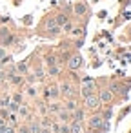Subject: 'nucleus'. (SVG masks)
Instances as JSON below:
<instances>
[{
	"label": "nucleus",
	"instance_id": "1",
	"mask_svg": "<svg viewBox=\"0 0 131 133\" xmlns=\"http://www.w3.org/2000/svg\"><path fill=\"white\" fill-rule=\"evenodd\" d=\"M80 64H82V58H80L78 55L71 57V62H69V68H71V69H77V68H80Z\"/></svg>",
	"mask_w": 131,
	"mask_h": 133
},
{
	"label": "nucleus",
	"instance_id": "2",
	"mask_svg": "<svg viewBox=\"0 0 131 133\" xmlns=\"http://www.w3.org/2000/svg\"><path fill=\"white\" fill-rule=\"evenodd\" d=\"M86 102H87V106H89V108H96V106L100 104V100H98L96 97H93V95L86 97Z\"/></svg>",
	"mask_w": 131,
	"mask_h": 133
},
{
	"label": "nucleus",
	"instance_id": "3",
	"mask_svg": "<svg viewBox=\"0 0 131 133\" xmlns=\"http://www.w3.org/2000/svg\"><path fill=\"white\" fill-rule=\"evenodd\" d=\"M91 91H93V84H91V82H87V84L84 86V89H82V93H84L86 97H89V95H91Z\"/></svg>",
	"mask_w": 131,
	"mask_h": 133
},
{
	"label": "nucleus",
	"instance_id": "4",
	"mask_svg": "<svg viewBox=\"0 0 131 133\" xmlns=\"http://www.w3.org/2000/svg\"><path fill=\"white\" fill-rule=\"evenodd\" d=\"M100 124H102V118L100 117H93L91 118V128H100Z\"/></svg>",
	"mask_w": 131,
	"mask_h": 133
},
{
	"label": "nucleus",
	"instance_id": "5",
	"mask_svg": "<svg viewBox=\"0 0 131 133\" xmlns=\"http://www.w3.org/2000/svg\"><path fill=\"white\" fill-rule=\"evenodd\" d=\"M75 11H77L78 15H84V13H86V6H84V4H78V6L75 8Z\"/></svg>",
	"mask_w": 131,
	"mask_h": 133
},
{
	"label": "nucleus",
	"instance_id": "6",
	"mask_svg": "<svg viewBox=\"0 0 131 133\" xmlns=\"http://www.w3.org/2000/svg\"><path fill=\"white\" fill-rule=\"evenodd\" d=\"M58 33H60V26H57V28H51V29H49V35H51V37H57Z\"/></svg>",
	"mask_w": 131,
	"mask_h": 133
},
{
	"label": "nucleus",
	"instance_id": "7",
	"mask_svg": "<svg viewBox=\"0 0 131 133\" xmlns=\"http://www.w3.org/2000/svg\"><path fill=\"white\" fill-rule=\"evenodd\" d=\"M62 93H64V95H69V93H71V86H69V84H62Z\"/></svg>",
	"mask_w": 131,
	"mask_h": 133
},
{
	"label": "nucleus",
	"instance_id": "8",
	"mask_svg": "<svg viewBox=\"0 0 131 133\" xmlns=\"http://www.w3.org/2000/svg\"><path fill=\"white\" fill-rule=\"evenodd\" d=\"M69 133H80V126H78V122H75L73 124V128H71V131Z\"/></svg>",
	"mask_w": 131,
	"mask_h": 133
},
{
	"label": "nucleus",
	"instance_id": "9",
	"mask_svg": "<svg viewBox=\"0 0 131 133\" xmlns=\"http://www.w3.org/2000/svg\"><path fill=\"white\" fill-rule=\"evenodd\" d=\"M58 117H60V120H62V122H66V120L69 118V115H67V111H62V113H60Z\"/></svg>",
	"mask_w": 131,
	"mask_h": 133
},
{
	"label": "nucleus",
	"instance_id": "10",
	"mask_svg": "<svg viewBox=\"0 0 131 133\" xmlns=\"http://www.w3.org/2000/svg\"><path fill=\"white\" fill-rule=\"evenodd\" d=\"M8 120H9L11 124H15V122H17V113H11V115H8Z\"/></svg>",
	"mask_w": 131,
	"mask_h": 133
},
{
	"label": "nucleus",
	"instance_id": "11",
	"mask_svg": "<svg viewBox=\"0 0 131 133\" xmlns=\"http://www.w3.org/2000/svg\"><path fill=\"white\" fill-rule=\"evenodd\" d=\"M8 106H9V109H11L13 113H15V111H18V106H17V102H11V104H8Z\"/></svg>",
	"mask_w": 131,
	"mask_h": 133
},
{
	"label": "nucleus",
	"instance_id": "12",
	"mask_svg": "<svg viewBox=\"0 0 131 133\" xmlns=\"http://www.w3.org/2000/svg\"><path fill=\"white\" fill-rule=\"evenodd\" d=\"M64 24H67V18L66 17H60L58 18V26H64Z\"/></svg>",
	"mask_w": 131,
	"mask_h": 133
},
{
	"label": "nucleus",
	"instance_id": "13",
	"mask_svg": "<svg viewBox=\"0 0 131 133\" xmlns=\"http://www.w3.org/2000/svg\"><path fill=\"white\" fill-rule=\"evenodd\" d=\"M58 109H60L58 104H51V106H49V111H58Z\"/></svg>",
	"mask_w": 131,
	"mask_h": 133
},
{
	"label": "nucleus",
	"instance_id": "14",
	"mask_svg": "<svg viewBox=\"0 0 131 133\" xmlns=\"http://www.w3.org/2000/svg\"><path fill=\"white\" fill-rule=\"evenodd\" d=\"M18 113H20L22 117H27V109H26V108H18Z\"/></svg>",
	"mask_w": 131,
	"mask_h": 133
},
{
	"label": "nucleus",
	"instance_id": "15",
	"mask_svg": "<svg viewBox=\"0 0 131 133\" xmlns=\"http://www.w3.org/2000/svg\"><path fill=\"white\" fill-rule=\"evenodd\" d=\"M109 98H111V95H109L107 91H104V93H102V100H109Z\"/></svg>",
	"mask_w": 131,
	"mask_h": 133
},
{
	"label": "nucleus",
	"instance_id": "16",
	"mask_svg": "<svg viewBox=\"0 0 131 133\" xmlns=\"http://www.w3.org/2000/svg\"><path fill=\"white\" fill-rule=\"evenodd\" d=\"M67 109L73 111V109H75V102H67Z\"/></svg>",
	"mask_w": 131,
	"mask_h": 133
},
{
	"label": "nucleus",
	"instance_id": "17",
	"mask_svg": "<svg viewBox=\"0 0 131 133\" xmlns=\"http://www.w3.org/2000/svg\"><path fill=\"white\" fill-rule=\"evenodd\" d=\"M11 82H15V84H18V82H20V77H11Z\"/></svg>",
	"mask_w": 131,
	"mask_h": 133
},
{
	"label": "nucleus",
	"instance_id": "18",
	"mask_svg": "<svg viewBox=\"0 0 131 133\" xmlns=\"http://www.w3.org/2000/svg\"><path fill=\"white\" fill-rule=\"evenodd\" d=\"M27 93L33 97V95H37V89H35V88H29V91H27Z\"/></svg>",
	"mask_w": 131,
	"mask_h": 133
},
{
	"label": "nucleus",
	"instance_id": "19",
	"mask_svg": "<svg viewBox=\"0 0 131 133\" xmlns=\"http://www.w3.org/2000/svg\"><path fill=\"white\" fill-rule=\"evenodd\" d=\"M75 118L80 120V118H82V111H77V113H75Z\"/></svg>",
	"mask_w": 131,
	"mask_h": 133
},
{
	"label": "nucleus",
	"instance_id": "20",
	"mask_svg": "<svg viewBox=\"0 0 131 133\" xmlns=\"http://www.w3.org/2000/svg\"><path fill=\"white\" fill-rule=\"evenodd\" d=\"M4 133H15L13 128H4Z\"/></svg>",
	"mask_w": 131,
	"mask_h": 133
},
{
	"label": "nucleus",
	"instance_id": "21",
	"mask_svg": "<svg viewBox=\"0 0 131 133\" xmlns=\"http://www.w3.org/2000/svg\"><path fill=\"white\" fill-rule=\"evenodd\" d=\"M4 57H6V51H4L2 48H0V58H4Z\"/></svg>",
	"mask_w": 131,
	"mask_h": 133
},
{
	"label": "nucleus",
	"instance_id": "22",
	"mask_svg": "<svg viewBox=\"0 0 131 133\" xmlns=\"http://www.w3.org/2000/svg\"><path fill=\"white\" fill-rule=\"evenodd\" d=\"M31 133H38V128H37V126H33V128H31Z\"/></svg>",
	"mask_w": 131,
	"mask_h": 133
},
{
	"label": "nucleus",
	"instance_id": "23",
	"mask_svg": "<svg viewBox=\"0 0 131 133\" xmlns=\"http://www.w3.org/2000/svg\"><path fill=\"white\" fill-rule=\"evenodd\" d=\"M20 133H29V131H27V128H22V129H20Z\"/></svg>",
	"mask_w": 131,
	"mask_h": 133
},
{
	"label": "nucleus",
	"instance_id": "24",
	"mask_svg": "<svg viewBox=\"0 0 131 133\" xmlns=\"http://www.w3.org/2000/svg\"><path fill=\"white\" fill-rule=\"evenodd\" d=\"M4 128H6V126H4ZM4 128H0V133H4Z\"/></svg>",
	"mask_w": 131,
	"mask_h": 133
}]
</instances>
